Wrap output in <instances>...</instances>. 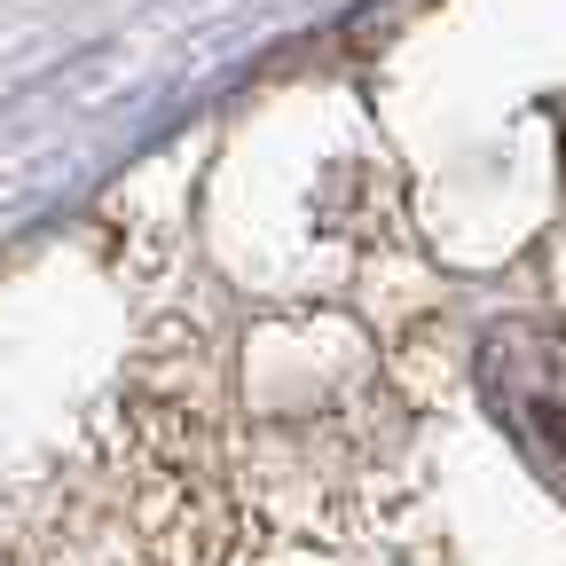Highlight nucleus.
Listing matches in <instances>:
<instances>
[{
  "label": "nucleus",
  "mask_w": 566,
  "mask_h": 566,
  "mask_svg": "<svg viewBox=\"0 0 566 566\" xmlns=\"http://www.w3.org/2000/svg\"><path fill=\"white\" fill-rule=\"evenodd\" d=\"M488 417L535 457V472H566V346L551 331H504L480 354Z\"/></svg>",
  "instance_id": "f257e3e1"
}]
</instances>
